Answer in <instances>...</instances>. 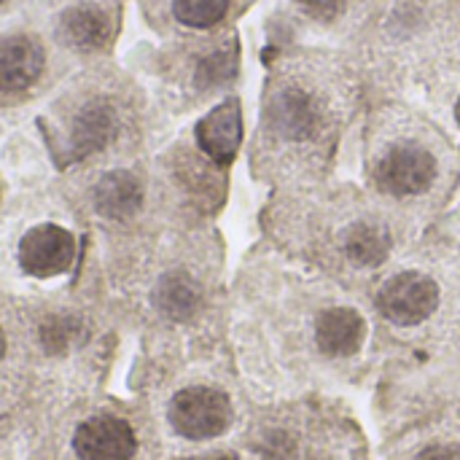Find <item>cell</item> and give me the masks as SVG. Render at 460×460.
<instances>
[{
  "mask_svg": "<svg viewBox=\"0 0 460 460\" xmlns=\"http://www.w3.org/2000/svg\"><path fill=\"white\" fill-rule=\"evenodd\" d=\"M170 423L186 439H213L232 423V404L216 388H186L170 402Z\"/></svg>",
  "mask_w": 460,
  "mask_h": 460,
  "instance_id": "obj_1",
  "label": "cell"
},
{
  "mask_svg": "<svg viewBox=\"0 0 460 460\" xmlns=\"http://www.w3.org/2000/svg\"><path fill=\"white\" fill-rule=\"evenodd\" d=\"M437 305H439V288L431 278L420 272H402L391 278L377 294L380 313L399 326L423 323L437 310Z\"/></svg>",
  "mask_w": 460,
  "mask_h": 460,
  "instance_id": "obj_2",
  "label": "cell"
},
{
  "mask_svg": "<svg viewBox=\"0 0 460 460\" xmlns=\"http://www.w3.org/2000/svg\"><path fill=\"white\" fill-rule=\"evenodd\" d=\"M434 175H437V162L420 146L391 148L375 170L377 186L396 197H410V194L426 191L434 183Z\"/></svg>",
  "mask_w": 460,
  "mask_h": 460,
  "instance_id": "obj_3",
  "label": "cell"
},
{
  "mask_svg": "<svg viewBox=\"0 0 460 460\" xmlns=\"http://www.w3.org/2000/svg\"><path fill=\"white\" fill-rule=\"evenodd\" d=\"M75 259V240L67 229L54 224L32 226L19 243V264L35 278H54L70 270Z\"/></svg>",
  "mask_w": 460,
  "mask_h": 460,
  "instance_id": "obj_4",
  "label": "cell"
},
{
  "mask_svg": "<svg viewBox=\"0 0 460 460\" xmlns=\"http://www.w3.org/2000/svg\"><path fill=\"white\" fill-rule=\"evenodd\" d=\"M73 447L81 460H132L137 442L127 420L97 415L78 426Z\"/></svg>",
  "mask_w": 460,
  "mask_h": 460,
  "instance_id": "obj_5",
  "label": "cell"
},
{
  "mask_svg": "<svg viewBox=\"0 0 460 460\" xmlns=\"http://www.w3.org/2000/svg\"><path fill=\"white\" fill-rule=\"evenodd\" d=\"M243 140V116L240 102L226 100L216 105L199 124H197V143L199 148L218 164L232 162Z\"/></svg>",
  "mask_w": 460,
  "mask_h": 460,
  "instance_id": "obj_6",
  "label": "cell"
},
{
  "mask_svg": "<svg viewBox=\"0 0 460 460\" xmlns=\"http://www.w3.org/2000/svg\"><path fill=\"white\" fill-rule=\"evenodd\" d=\"M43 70V49L30 35L0 38V92L30 89Z\"/></svg>",
  "mask_w": 460,
  "mask_h": 460,
  "instance_id": "obj_7",
  "label": "cell"
},
{
  "mask_svg": "<svg viewBox=\"0 0 460 460\" xmlns=\"http://www.w3.org/2000/svg\"><path fill=\"white\" fill-rule=\"evenodd\" d=\"M367 337L364 318L350 307H332L315 323V342L326 356H353Z\"/></svg>",
  "mask_w": 460,
  "mask_h": 460,
  "instance_id": "obj_8",
  "label": "cell"
},
{
  "mask_svg": "<svg viewBox=\"0 0 460 460\" xmlns=\"http://www.w3.org/2000/svg\"><path fill=\"white\" fill-rule=\"evenodd\" d=\"M111 38V16L100 5H73L59 16V40L75 51L102 49Z\"/></svg>",
  "mask_w": 460,
  "mask_h": 460,
  "instance_id": "obj_9",
  "label": "cell"
},
{
  "mask_svg": "<svg viewBox=\"0 0 460 460\" xmlns=\"http://www.w3.org/2000/svg\"><path fill=\"white\" fill-rule=\"evenodd\" d=\"M140 202H143V189L137 178L129 172H121V170L108 172L94 186V205L108 218L124 221L137 213Z\"/></svg>",
  "mask_w": 460,
  "mask_h": 460,
  "instance_id": "obj_10",
  "label": "cell"
},
{
  "mask_svg": "<svg viewBox=\"0 0 460 460\" xmlns=\"http://www.w3.org/2000/svg\"><path fill=\"white\" fill-rule=\"evenodd\" d=\"M270 119H272V127H275L283 137H294V140L307 137V135L315 129V124H318L315 105H313L310 97L302 94L299 89H286V92H280V94L272 100Z\"/></svg>",
  "mask_w": 460,
  "mask_h": 460,
  "instance_id": "obj_11",
  "label": "cell"
},
{
  "mask_svg": "<svg viewBox=\"0 0 460 460\" xmlns=\"http://www.w3.org/2000/svg\"><path fill=\"white\" fill-rule=\"evenodd\" d=\"M154 299H156V307L167 318L183 321V318L194 315V310L199 307V288L189 275L172 272V275L162 278Z\"/></svg>",
  "mask_w": 460,
  "mask_h": 460,
  "instance_id": "obj_12",
  "label": "cell"
},
{
  "mask_svg": "<svg viewBox=\"0 0 460 460\" xmlns=\"http://www.w3.org/2000/svg\"><path fill=\"white\" fill-rule=\"evenodd\" d=\"M391 237L377 224H356L345 234V253L361 267H375L388 256Z\"/></svg>",
  "mask_w": 460,
  "mask_h": 460,
  "instance_id": "obj_13",
  "label": "cell"
},
{
  "mask_svg": "<svg viewBox=\"0 0 460 460\" xmlns=\"http://www.w3.org/2000/svg\"><path fill=\"white\" fill-rule=\"evenodd\" d=\"M116 129V116L111 111V105L105 102H92L89 108L81 111L78 121H75V132H73V143L78 154H89L94 148H100Z\"/></svg>",
  "mask_w": 460,
  "mask_h": 460,
  "instance_id": "obj_14",
  "label": "cell"
},
{
  "mask_svg": "<svg viewBox=\"0 0 460 460\" xmlns=\"http://www.w3.org/2000/svg\"><path fill=\"white\" fill-rule=\"evenodd\" d=\"M229 0H172V13L189 27H213L224 19Z\"/></svg>",
  "mask_w": 460,
  "mask_h": 460,
  "instance_id": "obj_15",
  "label": "cell"
},
{
  "mask_svg": "<svg viewBox=\"0 0 460 460\" xmlns=\"http://www.w3.org/2000/svg\"><path fill=\"white\" fill-rule=\"evenodd\" d=\"M296 3L315 19H334L348 0H296Z\"/></svg>",
  "mask_w": 460,
  "mask_h": 460,
  "instance_id": "obj_16",
  "label": "cell"
},
{
  "mask_svg": "<svg viewBox=\"0 0 460 460\" xmlns=\"http://www.w3.org/2000/svg\"><path fill=\"white\" fill-rule=\"evenodd\" d=\"M418 460H460V453L456 447H429L418 456Z\"/></svg>",
  "mask_w": 460,
  "mask_h": 460,
  "instance_id": "obj_17",
  "label": "cell"
},
{
  "mask_svg": "<svg viewBox=\"0 0 460 460\" xmlns=\"http://www.w3.org/2000/svg\"><path fill=\"white\" fill-rule=\"evenodd\" d=\"M3 353H5V334H3V329H0V358H3Z\"/></svg>",
  "mask_w": 460,
  "mask_h": 460,
  "instance_id": "obj_18",
  "label": "cell"
},
{
  "mask_svg": "<svg viewBox=\"0 0 460 460\" xmlns=\"http://www.w3.org/2000/svg\"><path fill=\"white\" fill-rule=\"evenodd\" d=\"M456 116H458V124H460V100H458V105H456Z\"/></svg>",
  "mask_w": 460,
  "mask_h": 460,
  "instance_id": "obj_19",
  "label": "cell"
},
{
  "mask_svg": "<svg viewBox=\"0 0 460 460\" xmlns=\"http://www.w3.org/2000/svg\"><path fill=\"white\" fill-rule=\"evenodd\" d=\"M0 3H3V0H0Z\"/></svg>",
  "mask_w": 460,
  "mask_h": 460,
  "instance_id": "obj_20",
  "label": "cell"
}]
</instances>
